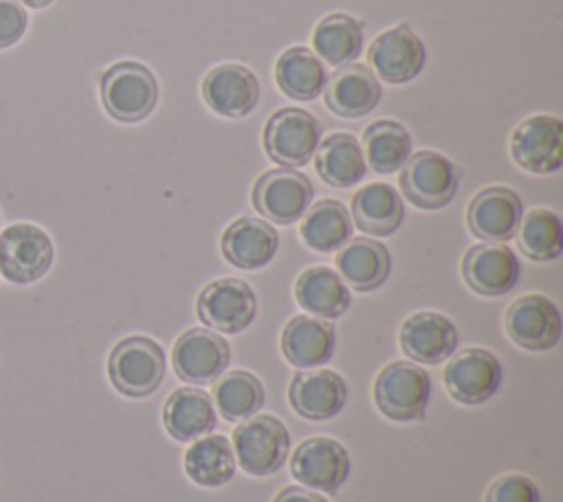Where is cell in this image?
<instances>
[{"label":"cell","mask_w":563,"mask_h":502,"mask_svg":"<svg viewBox=\"0 0 563 502\" xmlns=\"http://www.w3.org/2000/svg\"><path fill=\"white\" fill-rule=\"evenodd\" d=\"M106 112L121 123L147 119L158 103V81L154 73L134 59H123L103 70L99 79Z\"/></svg>","instance_id":"6da1fadb"},{"label":"cell","mask_w":563,"mask_h":502,"mask_svg":"<svg viewBox=\"0 0 563 502\" xmlns=\"http://www.w3.org/2000/svg\"><path fill=\"white\" fill-rule=\"evenodd\" d=\"M22 4H26L29 9H44V7H48V4H53L55 0H20Z\"/></svg>","instance_id":"f35d334b"},{"label":"cell","mask_w":563,"mask_h":502,"mask_svg":"<svg viewBox=\"0 0 563 502\" xmlns=\"http://www.w3.org/2000/svg\"><path fill=\"white\" fill-rule=\"evenodd\" d=\"M231 447L249 476L266 478L284 467L290 449V432L273 414H253L235 427Z\"/></svg>","instance_id":"5b68a950"},{"label":"cell","mask_w":563,"mask_h":502,"mask_svg":"<svg viewBox=\"0 0 563 502\" xmlns=\"http://www.w3.org/2000/svg\"><path fill=\"white\" fill-rule=\"evenodd\" d=\"M374 75L387 84H407L416 79L427 64V48L418 33L402 22L378 33L367 51Z\"/></svg>","instance_id":"5bb4252c"},{"label":"cell","mask_w":563,"mask_h":502,"mask_svg":"<svg viewBox=\"0 0 563 502\" xmlns=\"http://www.w3.org/2000/svg\"><path fill=\"white\" fill-rule=\"evenodd\" d=\"M323 139L321 121L303 108H279L264 126V150L279 167H303Z\"/></svg>","instance_id":"3957f363"},{"label":"cell","mask_w":563,"mask_h":502,"mask_svg":"<svg viewBox=\"0 0 563 502\" xmlns=\"http://www.w3.org/2000/svg\"><path fill=\"white\" fill-rule=\"evenodd\" d=\"M431 399L427 370L411 361L387 363L374 381V403L389 421H422Z\"/></svg>","instance_id":"277c9868"},{"label":"cell","mask_w":563,"mask_h":502,"mask_svg":"<svg viewBox=\"0 0 563 502\" xmlns=\"http://www.w3.org/2000/svg\"><path fill=\"white\" fill-rule=\"evenodd\" d=\"M405 218L400 194L387 183H369L352 196V220L369 236H391Z\"/></svg>","instance_id":"83f0119b"},{"label":"cell","mask_w":563,"mask_h":502,"mask_svg":"<svg viewBox=\"0 0 563 502\" xmlns=\"http://www.w3.org/2000/svg\"><path fill=\"white\" fill-rule=\"evenodd\" d=\"M519 249L532 262L556 260L563 251V225L559 214L534 207L519 222Z\"/></svg>","instance_id":"e575fe53"},{"label":"cell","mask_w":563,"mask_h":502,"mask_svg":"<svg viewBox=\"0 0 563 502\" xmlns=\"http://www.w3.org/2000/svg\"><path fill=\"white\" fill-rule=\"evenodd\" d=\"M288 403L306 421H328L345 407L347 383L334 370L297 372L288 385Z\"/></svg>","instance_id":"ffe728a7"},{"label":"cell","mask_w":563,"mask_h":502,"mask_svg":"<svg viewBox=\"0 0 563 502\" xmlns=\"http://www.w3.org/2000/svg\"><path fill=\"white\" fill-rule=\"evenodd\" d=\"M383 95V86L372 68L363 64L341 66L323 88V99L330 112L343 119L369 114Z\"/></svg>","instance_id":"44dd1931"},{"label":"cell","mask_w":563,"mask_h":502,"mask_svg":"<svg viewBox=\"0 0 563 502\" xmlns=\"http://www.w3.org/2000/svg\"><path fill=\"white\" fill-rule=\"evenodd\" d=\"M264 385L249 370H231L216 383L213 403L224 421L238 423L257 414L264 405Z\"/></svg>","instance_id":"836d02e7"},{"label":"cell","mask_w":563,"mask_h":502,"mask_svg":"<svg viewBox=\"0 0 563 502\" xmlns=\"http://www.w3.org/2000/svg\"><path fill=\"white\" fill-rule=\"evenodd\" d=\"M398 185L405 198L418 209H442L446 207L460 187L462 170L440 152L420 150L407 159L400 167Z\"/></svg>","instance_id":"8992f818"},{"label":"cell","mask_w":563,"mask_h":502,"mask_svg":"<svg viewBox=\"0 0 563 502\" xmlns=\"http://www.w3.org/2000/svg\"><path fill=\"white\" fill-rule=\"evenodd\" d=\"M521 264L515 251L501 242L473 244L462 258V277L471 291L484 297H501L515 288Z\"/></svg>","instance_id":"ac0fdd59"},{"label":"cell","mask_w":563,"mask_h":502,"mask_svg":"<svg viewBox=\"0 0 563 502\" xmlns=\"http://www.w3.org/2000/svg\"><path fill=\"white\" fill-rule=\"evenodd\" d=\"M350 469L352 460L347 449L328 436L301 440L290 458V473L299 484L330 495L343 487Z\"/></svg>","instance_id":"30bf717a"},{"label":"cell","mask_w":563,"mask_h":502,"mask_svg":"<svg viewBox=\"0 0 563 502\" xmlns=\"http://www.w3.org/2000/svg\"><path fill=\"white\" fill-rule=\"evenodd\" d=\"M273 502H328L317 491L303 489V487H284Z\"/></svg>","instance_id":"74e56055"},{"label":"cell","mask_w":563,"mask_h":502,"mask_svg":"<svg viewBox=\"0 0 563 502\" xmlns=\"http://www.w3.org/2000/svg\"><path fill=\"white\" fill-rule=\"evenodd\" d=\"M165 368L163 348L143 335L123 337L108 357L112 388L130 399H145L156 392L165 379Z\"/></svg>","instance_id":"7a4b0ae2"},{"label":"cell","mask_w":563,"mask_h":502,"mask_svg":"<svg viewBox=\"0 0 563 502\" xmlns=\"http://www.w3.org/2000/svg\"><path fill=\"white\" fill-rule=\"evenodd\" d=\"M29 26L26 9L20 0H0V51L22 40Z\"/></svg>","instance_id":"8d00e7d4"},{"label":"cell","mask_w":563,"mask_h":502,"mask_svg":"<svg viewBox=\"0 0 563 502\" xmlns=\"http://www.w3.org/2000/svg\"><path fill=\"white\" fill-rule=\"evenodd\" d=\"M336 271L354 291L367 293L383 286L391 271L387 247L372 238H350L336 253Z\"/></svg>","instance_id":"cb8c5ba5"},{"label":"cell","mask_w":563,"mask_h":502,"mask_svg":"<svg viewBox=\"0 0 563 502\" xmlns=\"http://www.w3.org/2000/svg\"><path fill=\"white\" fill-rule=\"evenodd\" d=\"M297 304L323 319H339L352 304V295L343 277L330 266H310L295 282Z\"/></svg>","instance_id":"484cf974"},{"label":"cell","mask_w":563,"mask_h":502,"mask_svg":"<svg viewBox=\"0 0 563 502\" xmlns=\"http://www.w3.org/2000/svg\"><path fill=\"white\" fill-rule=\"evenodd\" d=\"M504 326L519 348L532 352L554 348L563 332V319L556 304L541 293L517 297L506 310Z\"/></svg>","instance_id":"7c38bea8"},{"label":"cell","mask_w":563,"mask_h":502,"mask_svg":"<svg viewBox=\"0 0 563 502\" xmlns=\"http://www.w3.org/2000/svg\"><path fill=\"white\" fill-rule=\"evenodd\" d=\"M363 42V24L341 11L323 15L312 31L314 55L336 68L352 64L361 55Z\"/></svg>","instance_id":"1f68e13d"},{"label":"cell","mask_w":563,"mask_h":502,"mask_svg":"<svg viewBox=\"0 0 563 502\" xmlns=\"http://www.w3.org/2000/svg\"><path fill=\"white\" fill-rule=\"evenodd\" d=\"M196 313L198 319L211 330L238 335L246 330L255 319V291L240 277L213 280L198 293Z\"/></svg>","instance_id":"9c48e42d"},{"label":"cell","mask_w":563,"mask_h":502,"mask_svg":"<svg viewBox=\"0 0 563 502\" xmlns=\"http://www.w3.org/2000/svg\"><path fill=\"white\" fill-rule=\"evenodd\" d=\"M165 432L178 443H194L216 427L211 396L198 388L174 390L163 407Z\"/></svg>","instance_id":"d4e9b609"},{"label":"cell","mask_w":563,"mask_h":502,"mask_svg":"<svg viewBox=\"0 0 563 502\" xmlns=\"http://www.w3.org/2000/svg\"><path fill=\"white\" fill-rule=\"evenodd\" d=\"M504 379L499 359L486 348H464L444 368V388L462 405L490 401Z\"/></svg>","instance_id":"4fadbf2b"},{"label":"cell","mask_w":563,"mask_h":502,"mask_svg":"<svg viewBox=\"0 0 563 502\" xmlns=\"http://www.w3.org/2000/svg\"><path fill=\"white\" fill-rule=\"evenodd\" d=\"M231 348L224 337L209 328L185 330L172 350V363L178 379L194 385H209L229 368Z\"/></svg>","instance_id":"9a60e30c"},{"label":"cell","mask_w":563,"mask_h":502,"mask_svg":"<svg viewBox=\"0 0 563 502\" xmlns=\"http://www.w3.org/2000/svg\"><path fill=\"white\" fill-rule=\"evenodd\" d=\"M314 167L325 185L339 189L361 183L367 174L363 148L350 132H332L321 139L314 152Z\"/></svg>","instance_id":"4316f807"},{"label":"cell","mask_w":563,"mask_h":502,"mask_svg":"<svg viewBox=\"0 0 563 502\" xmlns=\"http://www.w3.org/2000/svg\"><path fill=\"white\" fill-rule=\"evenodd\" d=\"M398 343L411 361L422 365H438L457 350L460 332L446 315L435 310H420L402 321Z\"/></svg>","instance_id":"d6986e66"},{"label":"cell","mask_w":563,"mask_h":502,"mask_svg":"<svg viewBox=\"0 0 563 502\" xmlns=\"http://www.w3.org/2000/svg\"><path fill=\"white\" fill-rule=\"evenodd\" d=\"M205 103L220 117L242 119L260 103V79L244 64L213 66L200 86Z\"/></svg>","instance_id":"2e32d148"},{"label":"cell","mask_w":563,"mask_h":502,"mask_svg":"<svg viewBox=\"0 0 563 502\" xmlns=\"http://www.w3.org/2000/svg\"><path fill=\"white\" fill-rule=\"evenodd\" d=\"M279 236L275 227L262 218L242 216L233 220L220 238L224 260L244 271L264 269L277 253Z\"/></svg>","instance_id":"7402d4cb"},{"label":"cell","mask_w":563,"mask_h":502,"mask_svg":"<svg viewBox=\"0 0 563 502\" xmlns=\"http://www.w3.org/2000/svg\"><path fill=\"white\" fill-rule=\"evenodd\" d=\"M350 209L334 198H321L306 209L299 233L308 249L317 253H334L352 238Z\"/></svg>","instance_id":"f546056e"},{"label":"cell","mask_w":563,"mask_h":502,"mask_svg":"<svg viewBox=\"0 0 563 502\" xmlns=\"http://www.w3.org/2000/svg\"><path fill=\"white\" fill-rule=\"evenodd\" d=\"M336 330L330 321L312 315H295L282 330V352L295 368H317L332 359Z\"/></svg>","instance_id":"603a6c76"},{"label":"cell","mask_w":563,"mask_h":502,"mask_svg":"<svg viewBox=\"0 0 563 502\" xmlns=\"http://www.w3.org/2000/svg\"><path fill=\"white\" fill-rule=\"evenodd\" d=\"M484 502H541V495L528 476L504 473L488 484Z\"/></svg>","instance_id":"d590c367"},{"label":"cell","mask_w":563,"mask_h":502,"mask_svg":"<svg viewBox=\"0 0 563 502\" xmlns=\"http://www.w3.org/2000/svg\"><path fill=\"white\" fill-rule=\"evenodd\" d=\"M275 81L288 99L312 101L323 92L328 70L314 51L290 46L275 62Z\"/></svg>","instance_id":"f1b7e54d"},{"label":"cell","mask_w":563,"mask_h":502,"mask_svg":"<svg viewBox=\"0 0 563 502\" xmlns=\"http://www.w3.org/2000/svg\"><path fill=\"white\" fill-rule=\"evenodd\" d=\"M183 467L187 478L207 489L227 484L235 473V454L229 438L220 434H207L191 443L185 451Z\"/></svg>","instance_id":"4dcf8cb0"},{"label":"cell","mask_w":563,"mask_h":502,"mask_svg":"<svg viewBox=\"0 0 563 502\" xmlns=\"http://www.w3.org/2000/svg\"><path fill=\"white\" fill-rule=\"evenodd\" d=\"M55 260L51 236L33 222H15L0 231V273L13 284L42 280Z\"/></svg>","instance_id":"52a82bcc"},{"label":"cell","mask_w":563,"mask_h":502,"mask_svg":"<svg viewBox=\"0 0 563 502\" xmlns=\"http://www.w3.org/2000/svg\"><path fill=\"white\" fill-rule=\"evenodd\" d=\"M312 196L314 189L306 174L292 167H277L257 176L251 203L266 220L275 225H292L306 214Z\"/></svg>","instance_id":"ba28073f"},{"label":"cell","mask_w":563,"mask_h":502,"mask_svg":"<svg viewBox=\"0 0 563 502\" xmlns=\"http://www.w3.org/2000/svg\"><path fill=\"white\" fill-rule=\"evenodd\" d=\"M512 161L530 174H554L563 165V121L554 114L523 119L510 137Z\"/></svg>","instance_id":"8fae6325"},{"label":"cell","mask_w":563,"mask_h":502,"mask_svg":"<svg viewBox=\"0 0 563 502\" xmlns=\"http://www.w3.org/2000/svg\"><path fill=\"white\" fill-rule=\"evenodd\" d=\"M523 216L519 194L504 185L479 189L466 207L468 231L484 242H508L515 238Z\"/></svg>","instance_id":"e0dca14e"},{"label":"cell","mask_w":563,"mask_h":502,"mask_svg":"<svg viewBox=\"0 0 563 502\" xmlns=\"http://www.w3.org/2000/svg\"><path fill=\"white\" fill-rule=\"evenodd\" d=\"M411 145L409 130L394 119L372 121L363 130V156L376 174L398 172L411 156Z\"/></svg>","instance_id":"d6a6232c"}]
</instances>
